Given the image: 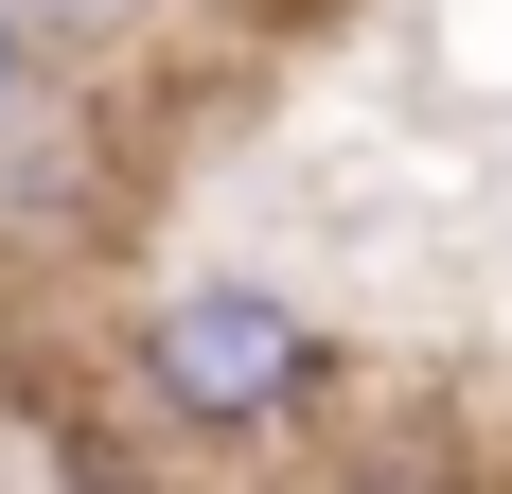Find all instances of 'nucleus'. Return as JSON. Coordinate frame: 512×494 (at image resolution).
<instances>
[{
  "label": "nucleus",
  "instance_id": "obj_1",
  "mask_svg": "<svg viewBox=\"0 0 512 494\" xmlns=\"http://www.w3.org/2000/svg\"><path fill=\"white\" fill-rule=\"evenodd\" d=\"M318 389H336L318 318L283 283H248V265H212V283H177L142 318V406L177 424V442H283Z\"/></svg>",
  "mask_w": 512,
  "mask_h": 494
},
{
  "label": "nucleus",
  "instance_id": "obj_2",
  "mask_svg": "<svg viewBox=\"0 0 512 494\" xmlns=\"http://www.w3.org/2000/svg\"><path fill=\"white\" fill-rule=\"evenodd\" d=\"M36 106V0H0V124Z\"/></svg>",
  "mask_w": 512,
  "mask_h": 494
},
{
  "label": "nucleus",
  "instance_id": "obj_3",
  "mask_svg": "<svg viewBox=\"0 0 512 494\" xmlns=\"http://www.w3.org/2000/svg\"><path fill=\"white\" fill-rule=\"evenodd\" d=\"M36 18H53V36H106V18H142V0H36Z\"/></svg>",
  "mask_w": 512,
  "mask_h": 494
}]
</instances>
